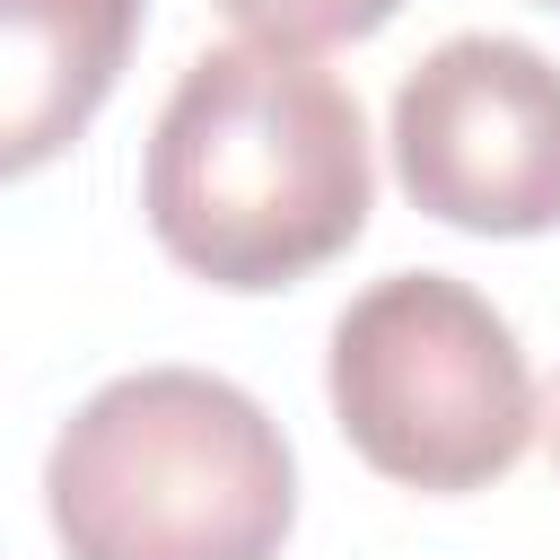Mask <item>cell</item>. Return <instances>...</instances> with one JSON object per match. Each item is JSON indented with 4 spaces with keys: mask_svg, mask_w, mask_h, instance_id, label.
Listing matches in <instances>:
<instances>
[{
    "mask_svg": "<svg viewBox=\"0 0 560 560\" xmlns=\"http://www.w3.org/2000/svg\"><path fill=\"white\" fill-rule=\"evenodd\" d=\"M368 122L359 96L306 52L219 44L201 52L140 166L158 245L210 289H289L368 228Z\"/></svg>",
    "mask_w": 560,
    "mask_h": 560,
    "instance_id": "1",
    "label": "cell"
},
{
    "mask_svg": "<svg viewBox=\"0 0 560 560\" xmlns=\"http://www.w3.org/2000/svg\"><path fill=\"white\" fill-rule=\"evenodd\" d=\"M44 508L70 560H271L298 516V464L245 385L140 368L61 420Z\"/></svg>",
    "mask_w": 560,
    "mask_h": 560,
    "instance_id": "2",
    "label": "cell"
},
{
    "mask_svg": "<svg viewBox=\"0 0 560 560\" xmlns=\"http://www.w3.org/2000/svg\"><path fill=\"white\" fill-rule=\"evenodd\" d=\"M332 420L368 472L455 499L534 446V368L508 315L446 271H385L332 324Z\"/></svg>",
    "mask_w": 560,
    "mask_h": 560,
    "instance_id": "3",
    "label": "cell"
},
{
    "mask_svg": "<svg viewBox=\"0 0 560 560\" xmlns=\"http://www.w3.org/2000/svg\"><path fill=\"white\" fill-rule=\"evenodd\" d=\"M394 175L464 236L560 228V70L516 35H446L394 88Z\"/></svg>",
    "mask_w": 560,
    "mask_h": 560,
    "instance_id": "4",
    "label": "cell"
},
{
    "mask_svg": "<svg viewBox=\"0 0 560 560\" xmlns=\"http://www.w3.org/2000/svg\"><path fill=\"white\" fill-rule=\"evenodd\" d=\"M140 0H0V184L52 166L114 96Z\"/></svg>",
    "mask_w": 560,
    "mask_h": 560,
    "instance_id": "5",
    "label": "cell"
},
{
    "mask_svg": "<svg viewBox=\"0 0 560 560\" xmlns=\"http://www.w3.org/2000/svg\"><path fill=\"white\" fill-rule=\"evenodd\" d=\"M254 44L271 52H324V44H359L376 35L402 0H219Z\"/></svg>",
    "mask_w": 560,
    "mask_h": 560,
    "instance_id": "6",
    "label": "cell"
},
{
    "mask_svg": "<svg viewBox=\"0 0 560 560\" xmlns=\"http://www.w3.org/2000/svg\"><path fill=\"white\" fill-rule=\"evenodd\" d=\"M551 464H560V402H551Z\"/></svg>",
    "mask_w": 560,
    "mask_h": 560,
    "instance_id": "7",
    "label": "cell"
},
{
    "mask_svg": "<svg viewBox=\"0 0 560 560\" xmlns=\"http://www.w3.org/2000/svg\"><path fill=\"white\" fill-rule=\"evenodd\" d=\"M534 9H560V0H534Z\"/></svg>",
    "mask_w": 560,
    "mask_h": 560,
    "instance_id": "8",
    "label": "cell"
}]
</instances>
